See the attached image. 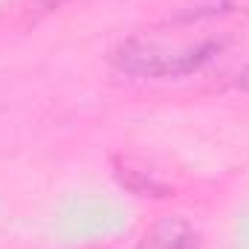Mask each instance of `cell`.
Instances as JSON below:
<instances>
[{
    "label": "cell",
    "instance_id": "3",
    "mask_svg": "<svg viewBox=\"0 0 249 249\" xmlns=\"http://www.w3.org/2000/svg\"><path fill=\"white\" fill-rule=\"evenodd\" d=\"M35 3H38L41 9H55V6H61L64 0H35Z\"/></svg>",
    "mask_w": 249,
    "mask_h": 249
},
{
    "label": "cell",
    "instance_id": "4",
    "mask_svg": "<svg viewBox=\"0 0 249 249\" xmlns=\"http://www.w3.org/2000/svg\"><path fill=\"white\" fill-rule=\"evenodd\" d=\"M241 87H244V90L249 93V67L244 70V72H241Z\"/></svg>",
    "mask_w": 249,
    "mask_h": 249
},
{
    "label": "cell",
    "instance_id": "1",
    "mask_svg": "<svg viewBox=\"0 0 249 249\" xmlns=\"http://www.w3.org/2000/svg\"><path fill=\"white\" fill-rule=\"evenodd\" d=\"M220 44L200 41V44H148V41H127L113 53V64L136 78H180L197 72L203 64L217 55Z\"/></svg>",
    "mask_w": 249,
    "mask_h": 249
},
{
    "label": "cell",
    "instance_id": "2",
    "mask_svg": "<svg viewBox=\"0 0 249 249\" xmlns=\"http://www.w3.org/2000/svg\"><path fill=\"white\" fill-rule=\"evenodd\" d=\"M142 249H200L194 232L183 223H162L151 235H145Z\"/></svg>",
    "mask_w": 249,
    "mask_h": 249
}]
</instances>
